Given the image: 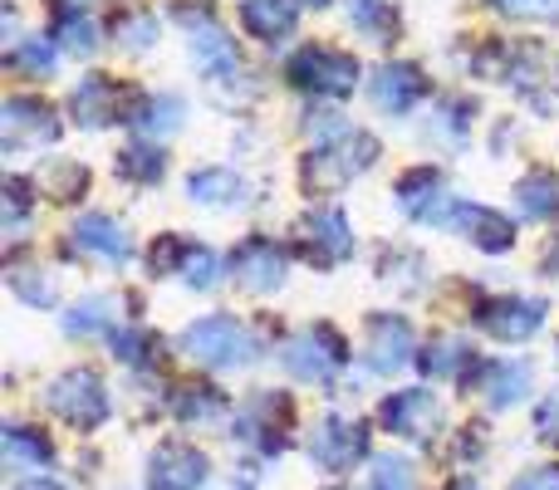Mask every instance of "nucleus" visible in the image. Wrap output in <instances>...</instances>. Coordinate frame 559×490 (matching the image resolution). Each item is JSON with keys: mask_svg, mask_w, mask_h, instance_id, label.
Returning <instances> with one entry per match:
<instances>
[{"mask_svg": "<svg viewBox=\"0 0 559 490\" xmlns=\"http://www.w3.org/2000/svg\"><path fill=\"white\" fill-rule=\"evenodd\" d=\"M69 236H74V246L84 250V255H98V260H108V265H123V260L133 255V241H128V231L114 222V216H104V212L79 216Z\"/></svg>", "mask_w": 559, "mask_h": 490, "instance_id": "13", "label": "nucleus"}, {"mask_svg": "<svg viewBox=\"0 0 559 490\" xmlns=\"http://www.w3.org/2000/svg\"><path fill=\"white\" fill-rule=\"evenodd\" d=\"M216 255L206 246H187V255H182V270H177V275L187 279V285H197V289H212L216 285Z\"/></svg>", "mask_w": 559, "mask_h": 490, "instance_id": "30", "label": "nucleus"}, {"mask_svg": "<svg viewBox=\"0 0 559 490\" xmlns=\"http://www.w3.org/2000/svg\"><path fill=\"white\" fill-rule=\"evenodd\" d=\"M187 192L202 206H241L246 202V182L231 167H202V172L187 177Z\"/></svg>", "mask_w": 559, "mask_h": 490, "instance_id": "21", "label": "nucleus"}, {"mask_svg": "<svg viewBox=\"0 0 559 490\" xmlns=\"http://www.w3.org/2000/svg\"><path fill=\"white\" fill-rule=\"evenodd\" d=\"M114 29H118V39H128L133 49H143V45H153L157 39V20L153 15H123Z\"/></svg>", "mask_w": 559, "mask_h": 490, "instance_id": "34", "label": "nucleus"}, {"mask_svg": "<svg viewBox=\"0 0 559 490\" xmlns=\"http://www.w3.org/2000/svg\"><path fill=\"white\" fill-rule=\"evenodd\" d=\"M447 490H476L472 481H456V486H447Z\"/></svg>", "mask_w": 559, "mask_h": 490, "instance_id": "40", "label": "nucleus"}, {"mask_svg": "<svg viewBox=\"0 0 559 490\" xmlns=\"http://www.w3.org/2000/svg\"><path fill=\"white\" fill-rule=\"evenodd\" d=\"M515 202H521L525 216H535V222H550L559 216V177L555 172H531L515 182Z\"/></svg>", "mask_w": 559, "mask_h": 490, "instance_id": "23", "label": "nucleus"}, {"mask_svg": "<svg viewBox=\"0 0 559 490\" xmlns=\"http://www.w3.org/2000/svg\"><path fill=\"white\" fill-rule=\"evenodd\" d=\"M373 157H378V138L348 128L344 138L319 143L314 153H309L305 177H309V187H344V182H354L358 172H368V167H373Z\"/></svg>", "mask_w": 559, "mask_h": 490, "instance_id": "3", "label": "nucleus"}, {"mask_svg": "<svg viewBox=\"0 0 559 490\" xmlns=\"http://www.w3.org/2000/svg\"><path fill=\"white\" fill-rule=\"evenodd\" d=\"M49 413L64 417L69 427H79V432H94V427L108 422V413H114V403H108V387L98 373H88V368H74V373L55 378L49 383Z\"/></svg>", "mask_w": 559, "mask_h": 490, "instance_id": "2", "label": "nucleus"}, {"mask_svg": "<svg viewBox=\"0 0 559 490\" xmlns=\"http://www.w3.org/2000/svg\"><path fill=\"white\" fill-rule=\"evenodd\" d=\"M305 246L314 265H338L354 255V231H348L344 212H314L305 216Z\"/></svg>", "mask_w": 559, "mask_h": 490, "instance_id": "14", "label": "nucleus"}, {"mask_svg": "<svg viewBox=\"0 0 559 490\" xmlns=\"http://www.w3.org/2000/svg\"><path fill=\"white\" fill-rule=\"evenodd\" d=\"M397 206H403L407 216H417V222H452V216L442 212V177H437L432 167H417V172H407L403 182H397Z\"/></svg>", "mask_w": 559, "mask_h": 490, "instance_id": "16", "label": "nucleus"}, {"mask_svg": "<svg viewBox=\"0 0 559 490\" xmlns=\"http://www.w3.org/2000/svg\"><path fill=\"white\" fill-rule=\"evenodd\" d=\"M0 133H5V147L15 143H55L59 138V123L39 98H5L0 104Z\"/></svg>", "mask_w": 559, "mask_h": 490, "instance_id": "11", "label": "nucleus"}, {"mask_svg": "<svg viewBox=\"0 0 559 490\" xmlns=\"http://www.w3.org/2000/svg\"><path fill=\"white\" fill-rule=\"evenodd\" d=\"M192 55L202 69H236V45L226 39V29L212 25V20H202V29H197V39H192Z\"/></svg>", "mask_w": 559, "mask_h": 490, "instance_id": "25", "label": "nucleus"}, {"mask_svg": "<svg viewBox=\"0 0 559 490\" xmlns=\"http://www.w3.org/2000/svg\"><path fill=\"white\" fill-rule=\"evenodd\" d=\"M344 363H348V344L329 324L305 328V334H295L285 344V368L295 378H305V383H329Z\"/></svg>", "mask_w": 559, "mask_h": 490, "instance_id": "5", "label": "nucleus"}, {"mask_svg": "<svg viewBox=\"0 0 559 490\" xmlns=\"http://www.w3.org/2000/svg\"><path fill=\"white\" fill-rule=\"evenodd\" d=\"M481 393L491 407H515L525 393H531V363L525 358H501V363H486L481 373Z\"/></svg>", "mask_w": 559, "mask_h": 490, "instance_id": "20", "label": "nucleus"}, {"mask_svg": "<svg viewBox=\"0 0 559 490\" xmlns=\"http://www.w3.org/2000/svg\"><path fill=\"white\" fill-rule=\"evenodd\" d=\"M177 118H182V104H177V98H143L123 123H133L138 133H173Z\"/></svg>", "mask_w": 559, "mask_h": 490, "instance_id": "28", "label": "nucleus"}, {"mask_svg": "<svg viewBox=\"0 0 559 490\" xmlns=\"http://www.w3.org/2000/svg\"><path fill=\"white\" fill-rule=\"evenodd\" d=\"M501 10H511V15H550V0H501Z\"/></svg>", "mask_w": 559, "mask_h": 490, "instance_id": "38", "label": "nucleus"}, {"mask_svg": "<svg viewBox=\"0 0 559 490\" xmlns=\"http://www.w3.org/2000/svg\"><path fill=\"white\" fill-rule=\"evenodd\" d=\"M466 358H472V354H466L462 338H437V344L423 354V368H427L432 378H452V373H462Z\"/></svg>", "mask_w": 559, "mask_h": 490, "instance_id": "29", "label": "nucleus"}, {"mask_svg": "<svg viewBox=\"0 0 559 490\" xmlns=\"http://www.w3.org/2000/svg\"><path fill=\"white\" fill-rule=\"evenodd\" d=\"M5 462L15 466V471H39V466L55 462V446H49V437L29 432V427L10 422L5 427Z\"/></svg>", "mask_w": 559, "mask_h": 490, "instance_id": "22", "label": "nucleus"}, {"mask_svg": "<svg viewBox=\"0 0 559 490\" xmlns=\"http://www.w3.org/2000/svg\"><path fill=\"white\" fill-rule=\"evenodd\" d=\"M364 348H368V368L373 373H393V368H403L413 358V328H407V319L378 314V319H368Z\"/></svg>", "mask_w": 559, "mask_h": 490, "instance_id": "12", "label": "nucleus"}, {"mask_svg": "<svg viewBox=\"0 0 559 490\" xmlns=\"http://www.w3.org/2000/svg\"><path fill=\"white\" fill-rule=\"evenodd\" d=\"M423 94H427V79L417 64H383L373 79V104L383 113H407Z\"/></svg>", "mask_w": 559, "mask_h": 490, "instance_id": "15", "label": "nucleus"}, {"mask_svg": "<svg viewBox=\"0 0 559 490\" xmlns=\"http://www.w3.org/2000/svg\"><path fill=\"white\" fill-rule=\"evenodd\" d=\"M383 427L397 437H407V442H417V437H427L437 427V417H442V407H437V397L427 393V387H403V393H393L383 403Z\"/></svg>", "mask_w": 559, "mask_h": 490, "instance_id": "10", "label": "nucleus"}, {"mask_svg": "<svg viewBox=\"0 0 559 490\" xmlns=\"http://www.w3.org/2000/svg\"><path fill=\"white\" fill-rule=\"evenodd\" d=\"M364 456H368V432L358 422H348V417H324L314 427V437H309V462L334 476L348 471L354 462H364Z\"/></svg>", "mask_w": 559, "mask_h": 490, "instance_id": "6", "label": "nucleus"}, {"mask_svg": "<svg viewBox=\"0 0 559 490\" xmlns=\"http://www.w3.org/2000/svg\"><path fill=\"white\" fill-rule=\"evenodd\" d=\"M206 471H212V462H206L197 446L163 442L153 452V462H147V486L153 490H197L206 481Z\"/></svg>", "mask_w": 559, "mask_h": 490, "instance_id": "7", "label": "nucleus"}, {"mask_svg": "<svg viewBox=\"0 0 559 490\" xmlns=\"http://www.w3.org/2000/svg\"><path fill=\"white\" fill-rule=\"evenodd\" d=\"M163 172H167L163 147L133 143L123 157H118V177H128V182H163Z\"/></svg>", "mask_w": 559, "mask_h": 490, "instance_id": "27", "label": "nucleus"}, {"mask_svg": "<svg viewBox=\"0 0 559 490\" xmlns=\"http://www.w3.org/2000/svg\"><path fill=\"white\" fill-rule=\"evenodd\" d=\"M476 319H481L486 334L506 338V344H521V338H531L535 328L545 324V304H540V299H515V295H506V299H486Z\"/></svg>", "mask_w": 559, "mask_h": 490, "instance_id": "9", "label": "nucleus"}, {"mask_svg": "<svg viewBox=\"0 0 559 490\" xmlns=\"http://www.w3.org/2000/svg\"><path fill=\"white\" fill-rule=\"evenodd\" d=\"M231 275L241 279L246 289L265 295V289H275L280 279H285V250H280L271 236H251V241H241L231 250Z\"/></svg>", "mask_w": 559, "mask_h": 490, "instance_id": "8", "label": "nucleus"}, {"mask_svg": "<svg viewBox=\"0 0 559 490\" xmlns=\"http://www.w3.org/2000/svg\"><path fill=\"white\" fill-rule=\"evenodd\" d=\"M368 490H417V481H413V466H407L403 456H383V462H373Z\"/></svg>", "mask_w": 559, "mask_h": 490, "instance_id": "31", "label": "nucleus"}, {"mask_svg": "<svg viewBox=\"0 0 559 490\" xmlns=\"http://www.w3.org/2000/svg\"><path fill=\"white\" fill-rule=\"evenodd\" d=\"M295 5H329V0H295Z\"/></svg>", "mask_w": 559, "mask_h": 490, "instance_id": "41", "label": "nucleus"}, {"mask_svg": "<svg viewBox=\"0 0 559 490\" xmlns=\"http://www.w3.org/2000/svg\"><path fill=\"white\" fill-rule=\"evenodd\" d=\"M173 413L182 417V422L206 427V422H216V417L226 413V397L216 393V387H182V393H177V403H173Z\"/></svg>", "mask_w": 559, "mask_h": 490, "instance_id": "24", "label": "nucleus"}, {"mask_svg": "<svg viewBox=\"0 0 559 490\" xmlns=\"http://www.w3.org/2000/svg\"><path fill=\"white\" fill-rule=\"evenodd\" d=\"M49 39H59L64 49H74V55H88L94 49V25H88V15H79L74 0H64L55 15V29H49Z\"/></svg>", "mask_w": 559, "mask_h": 490, "instance_id": "26", "label": "nucleus"}, {"mask_svg": "<svg viewBox=\"0 0 559 490\" xmlns=\"http://www.w3.org/2000/svg\"><path fill=\"white\" fill-rule=\"evenodd\" d=\"M182 354L206 368H246L255 358V338L241 319L231 314H206L182 328Z\"/></svg>", "mask_w": 559, "mask_h": 490, "instance_id": "1", "label": "nucleus"}, {"mask_svg": "<svg viewBox=\"0 0 559 490\" xmlns=\"http://www.w3.org/2000/svg\"><path fill=\"white\" fill-rule=\"evenodd\" d=\"M289 84L338 98L358 84V59L344 55V49H329V45H305L289 59Z\"/></svg>", "mask_w": 559, "mask_h": 490, "instance_id": "4", "label": "nucleus"}, {"mask_svg": "<svg viewBox=\"0 0 559 490\" xmlns=\"http://www.w3.org/2000/svg\"><path fill=\"white\" fill-rule=\"evenodd\" d=\"M15 490H59V486H49V481H25V486H15Z\"/></svg>", "mask_w": 559, "mask_h": 490, "instance_id": "39", "label": "nucleus"}, {"mask_svg": "<svg viewBox=\"0 0 559 490\" xmlns=\"http://www.w3.org/2000/svg\"><path fill=\"white\" fill-rule=\"evenodd\" d=\"M535 422H540V437H555L559 442V387L540 403V417H535Z\"/></svg>", "mask_w": 559, "mask_h": 490, "instance_id": "37", "label": "nucleus"}, {"mask_svg": "<svg viewBox=\"0 0 559 490\" xmlns=\"http://www.w3.org/2000/svg\"><path fill=\"white\" fill-rule=\"evenodd\" d=\"M511 490H559V466H531L525 476H515Z\"/></svg>", "mask_w": 559, "mask_h": 490, "instance_id": "36", "label": "nucleus"}, {"mask_svg": "<svg viewBox=\"0 0 559 490\" xmlns=\"http://www.w3.org/2000/svg\"><path fill=\"white\" fill-rule=\"evenodd\" d=\"M74 118L79 123H88V128H104V123H114L118 118V84L108 74H88V79H79V88H74Z\"/></svg>", "mask_w": 559, "mask_h": 490, "instance_id": "17", "label": "nucleus"}, {"mask_svg": "<svg viewBox=\"0 0 559 490\" xmlns=\"http://www.w3.org/2000/svg\"><path fill=\"white\" fill-rule=\"evenodd\" d=\"M114 348L123 363H143V358L153 354V334H147V328H114Z\"/></svg>", "mask_w": 559, "mask_h": 490, "instance_id": "33", "label": "nucleus"}, {"mask_svg": "<svg viewBox=\"0 0 559 490\" xmlns=\"http://www.w3.org/2000/svg\"><path fill=\"white\" fill-rule=\"evenodd\" d=\"M295 20H299L295 0H241V25L265 45H280L295 29Z\"/></svg>", "mask_w": 559, "mask_h": 490, "instance_id": "18", "label": "nucleus"}, {"mask_svg": "<svg viewBox=\"0 0 559 490\" xmlns=\"http://www.w3.org/2000/svg\"><path fill=\"white\" fill-rule=\"evenodd\" d=\"M452 222L462 226L466 236H472L481 250H511V241H515V226L506 222L501 212H491V206H472V202H462L452 212Z\"/></svg>", "mask_w": 559, "mask_h": 490, "instance_id": "19", "label": "nucleus"}, {"mask_svg": "<svg viewBox=\"0 0 559 490\" xmlns=\"http://www.w3.org/2000/svg\"><path fill=\"white\" fill-rule=\"evenodd\" d=\"M10 64L35 69V74H49V69H55V45H49V39H25V45L10 55Z\"/></svg>", "mask_w": 559, "mask_h": 490, "instance_id": "32", "label": "nucleus"}, {"mask_svg": "<svg viewBox=\"0 0 559 490\" xmlns=\"http://www.w3.org/2000/svg\"><path fill=\"white\" fill-rule=\"evenodd\" d=\"M104 309H108V299H88V304H79L74 314L64 319V328H69V334H94V328L108 319Z\"/></svg>", "mask_w": 559, "mask_h": 490, "instance_id": "35", "label": "nucleus"}]
</instances>
